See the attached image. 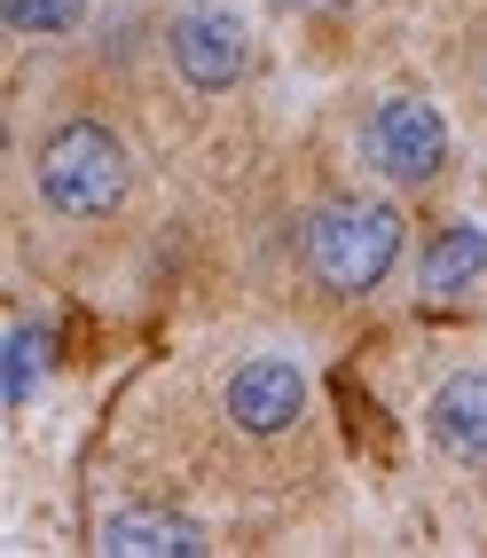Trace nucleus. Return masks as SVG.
I'll use <instances>...</instances> for the list:
<instances>
[{"instance_id":"f257e3e1","label":"nucleus","mask_w":487,"mask_h":558,"mask_svg":"<svg viewBox=\"0 0 487 558\" xmlns=\"http://www.w3.org/2000/svg\"><path fill=\"white\" fill-rule=\"evenodd\" d=\"M299 252L330 291H378L401 259V213L369 205V197H330L307 229H299Z\"/></svg>"},{"instance_id":"f03ea898","label":"nucleus","mask_w":487,"mask_h":558,"mask_svg":"<svg viewBox=\"0 0 487 558\" xmlns=\"http://www.w3.org/2000/svg\"><path fill=\"white\" fill-rule=\"evenodd\" d=\"M126 181H134V158H126V142L95 126V119H71L40 142V197L71 220H95L126 197Z\"/></svg>"},{"instance_id":"7ed1b4c3","label":"nucleus","mask_w":487,"mask_h":558,"mask_svg":"<svg viewBox=\"0 0 487 558\" xmlns=\"http://www.w3.org/2000/svg\"><path fill=\"white\" fill-rule=\"evenodd\" d=\"M362 158L378 166L386 181H401V190H417V181H433L448 166V126H440V110L417 102V95H393L369 110V126H362Z\"/></svg>"},{"instance_id":"20e7f679","label":"nucleus","mask_w":487,"mask_h":558,"mask_svg":"<svg viewBox=\"0 0 487 558\" xmlns=\"http://www.w3.org/2000/svg\"><path fill=\"white\" fill-rule=\"evenodd\" d=\"M173 63H181L190 87H236L244 63H252V40L229 9H190L173 24Z\"/></svg>"},{"instance_id":"39448f33","label":"nucleus","mask_w":487,"mask_h":558,"mask_svg":"<svg viewBox=\"0 0 487 558\" xmlns=\"http://www.w3.org/2000/svg\"><path fill=\"white\" fill-rule=\"evenodd\" d=\"M299 409H307V378L283 354H259L229 378V417L244 433H283V425H299Z\"/></svg>"},{"instance_id":"423d86ee","label":"nucleus","mask_w":487,"mask_h":558,"mask_svg":"<svg viewBox=\"0 0 487 558\" xmlns=\"http://www.w3.org/2000/svg\"><path fill=\"white\" fill-rule=\"evenodd\" d=\"M433 440L456 464H487V369H464V378H448L433 393Z\"/></svg>"},{"instance_id":"0eeeda50","label":"nucleus","mask_w":487,"mask_h":558,"mask_svg":"<svg viewBox=\"0 0 487 558\" xmlns=\"http://www.w3.org/2000/svg\"><path fill=\"white\" fill-rule=\"evenodd\" d=\"M102 550L110 558H197L205 527L181 511H119V519H102Z\"/></svg>"},{"instance_id":"6e6552de","label":"nucleus","mask_w":487,"mask_h":558,"mask_svg":"<svg viewBox=\"0 0 487 558\" xmlns=\"http://www.w3.org/2000/svg\"><path fill=\"white\" fill-rule=\"evenodd\" d=\"M479 268H487V236L472 220H456V229H440V244L425 252V291H464Z\"/></svg>"},{"instance_id":"1a4fd4ad","label":"nucleus","mask_w":487,"mask_h":558,"mask_svg":"<svg viewBox=\"0 0 487 558\" xmlns=\"http://www.w3.org/2000/svg\"><path fill=\"white\" fill-rule=\"evenodd\" d=\"M40 362H48V330H40V323H16V330H9V401H32Z\"/></svg>"},{"instance_id":"9d476101","label":"nucleus","mask_w":487,"mask_h":558,"mask_svg":"<svg viewBox=\"0 0 487 558\" xmlns=\"http://www.w3.org/2000/svg\"><path fill=\"white\" fill-rule=\"evenodd\" d=\"M0 16L16 32H71L87 16V0H0Z\"/></svg>"},{"instance_id":"9b49d317","label":"nucleus","mask_w":487,"mask_h":558,"mask_svg":"<svg viewBox=\"0 0 487 558\" xmlns=\"http://www.w3.org/2000/svg\"><path fill=\"white\" fill-rule=\"evenodd\" d=\"M283 9H339V0H283Z\"/></svg>"}]
</instances>
